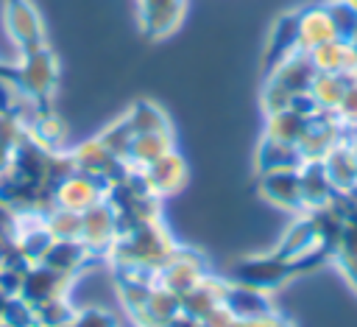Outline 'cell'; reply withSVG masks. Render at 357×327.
Here are the masks:
<instances>
[{"mask_svg": "<svg viewBox=\"0 0 357 327\" xmlns=\"http://www.w3.org/2000/svg\"><path fill=\"white\" fill-rule=\"evenodd\" d=\"M176 246L178 243L170 238L165 224L156 218V221H145L139 226L120 232L109 257L114 260V268H142V271L156 274Z\"/></svg>", "mask_w": 357, "mask_h": 327, "instance_id": "cell-1", "label": "cell"}, {"mask_svg": "<svg viewBox=\"0 0 357 327\" xmlns=\"http://www.w3.org/2000/svg\"><path fill=\"white\" fill-rule=\"evenodd\" d=\"M0 81L11 84L22 98H28L33 103H45L59 84V59L45 45L39 50L22 53L20 61H14V64L0 61Z\"/></svg>", "mask_w": 357, "mask_h": 327, "instance_id": "cell-2", "label": "cell"}, {"mask_svg": "<svg viewBox=\"0 0 357 327\" xmlns=\"http://www.w3.org/2000/svg\"><path fill=\"white\" fill-rule=\"evenodd\" d=\"M293 274H296L293 263L287 257L271 252V254H251V257L237 260L231 266V271H229V279L271 293L273 288H279L282 282H287Z\"/></svg>", "mask_w": 357, "mask_h": 327, "instance_id": "cell-3", "label": "cell"}, {"mask_svg": "<svg viewBox=\"0 0 357 327\" xmlns=\"http://www.w3.org/2000/svg\"><path fill=\"white\" fill-rule=\"evenodd\" d=\"M3 25L20 56L45 48V22L31 0H3Z\"/></svg>", "mask_w": 357, "mask_h": 327, "instance_id": "cell-4", "label": "cell"}, {"mask_svg": "<svg viewBox=\"0 0 357 327\" xmlns=\"http://www.w3.org/2000/svg\"><path fill=\"white\" fill-rule=\"evenodd\" d=\"M70 159H73V168H75V170L100 179L106 187L114 184V182H120V179H126V176L131 173L128 162L120 159V157H114V154L100 143V137L84 140L78 148L70 151Z\"/></svg>", "mask_w": 357, "mask_h": 327, "instance_id": "cell-5", "label": "cell"}, {"mask_svg": "<svg viewBox=\"0 0 357 327\" xmlns=\"http://www.w3.org/2000/svg\"><path fill=\"white\" fill-rule=\"evenodd\" d=\"M206 274L209 271H206L204 254H198L195 249H187V246H176L173 254L156 271V285H162V288H167V291L181 296Z\"/></svg>", "mask_w": 357, "mask_h": 327, "instance_id": "cell-6", "label": "cell"}, {"mask_svg": "<svg viewBox=\"0 0 357 327\" xmlns=\"http://www.w3.org/2000/svg\"><path fill=\"white\" fill-rule=\"evenodd\" d=\"M117 235H120L117 212L106 198L100 204L89 207L86 212H81V243L92 252V257L109 254Z\"/></svg>", "mask_w": 357, "mask_h": 327, "instance_id": "cell-7", "label": "cell"}, {"mask_svg": "<svg viewBox=\"0 0 357 327\" xmlns=\"http://www.w3.org/2000/svg\"><path fill=\"white\" fill-rule=\"evenodd\" d=\"M103 198H106V184L81 170H73L70 176H64L53 190V204L70 212H86Z\"/></svg>", "mask_w": 357, "mask_h": 327, "instance_id": "cell-8", "label": "cell"}, {"mask_svg": "<svg viewBox=\"0 0 357 327\" xmlns=\"http://www.w3.org/2000/svg\"><path fill=\"white\" fill-rule=\"evenodd\" d=\"M139 179H142V184L148 187V193H153L156 198L173 196V193H178V190L184 187V182H187V162H184V159L178 157V151L173 148V151L162 154L159 159H153L151 165H145V168L139 170Z\"/></svg>", "mask_w": 357, "mask_h": 327, "instance_id": "cell-9", "label": "cell"}, {"mask_svg": "<svg viewBox=\"0 0 357 327\" xmlns=\"http://www.w3.org/2000/svg\"><path fill=\"white\" fill-rule=\"evenodd\" d=\"M70 277L42 266V263H31L22 274V282H20V296L25 302H31L33 307L47 302V299H56V296H67V288H70Z\"/></svg>", "mask_w": 357, "mask_h": 327, "instance_id": "cell-10", "label": "cell"}, {"mask_svg": "<svg viewBox=\"0 0 357 327\" xmlns=\"http://www.w3.org/2000/svg\"><path fill=\"white\" fill-rule=\"evenodd\" d=\"M259 193L290 212H307L304 210V196H301V179L298 170H271V173H259Z\"/></svg>", "mask_w": 357, "mask_h": 327, "instance_id": "cell-11", "label": "cell"}, {"mask_svg": "<svg viewBox=\"0 0 357 327\" xmlns=\"http://www.w3.org/2000/svg\"><path fill=\"white\" fill-rule=\"evenodd\" d=\"M184 0H139V28L151 39H162L178 28Z\"/></svg>", "mask_w": 357, "mask_h": 327, "instance_id": "cell-12", "label": "cell"}, {"mask_svg": "<svg viewBox=\"0 0 357 327\" xmlns=\"http://www.w3.org/2000/svg\"><path fill=\"white\" fill-rule=\"evenodd\" d=\"M315 75H318V70L312 67L310 56H307L304 50H296L293 56H287L284 61H279V64L268 73V81L276 84L279 89H284V92L293 98V95L310 92Z\"/></svg>", "mask_w": 357, "mask_h": 327, "instance_id": "cell-13", "label": "cell"}, {"mask_svg": "<svg viewBox=\"0 0 357 327\" xmlns=\"http://www.w3.org/2000/svg\"><path fill=\"white\" fill-rule=\"evenodd\" d=\"M223 307H226L234 319H259V316L276 313V307H273L268 291L248 288V285H240V282H231V279H226Z\"/></svg>", "mask_w": 357, "mask_h": 327, "instance_id": "cell-14", "label": "cell"}, {"mask_svg": "<svg viewBox=\"0 0 357 327\" xmlns=\"http://www.w3.org/2000/svg\"><path fill=\"white\" fill-rule=\"evenodd\" d=\"M296 14H298V50L310 53L312 48L337 39V31L332 25L326 3L324 6H307V8L296 11Z\"/></svg>", "mask_w": 357, "mask_h": 327, "instance_id": "cell-15", "label": "cell"}, {"mask_svg": "<svg viewBox=\"0 0 357 327\" xmlns=\"http://www.w3.org/2000/svg\"><path fill=\"white\" fill-rule=\"evenodd\" d=\"M318 246H324V243L318 240V232H315V224H312L310 212H298V218L290 224V229L284 232V238L279 240V246L273 252L282 254V257H287L293 263V268H296V263L301 257L312 254Z\"/></svg>", "mask_w": 357, "mask_h": 327, "instance_id": "cell-16", "label": "cell"}, {"mask_svg": "<svg viewBox=\"0 0 357 327\" xmlns=\"http://www.w3.org/2000/svg\"><path fill=\"white\" fill-rule=\"evenodd\" d=\"M298 50V14H282L271 34H268V45H265V70L271 73L279 61H284L287 56H293Z\"/></svg>", "mask_w": 357, "mask_h": 327, "instance_id": "cell-17", "label": "cell"}, {"mask_svg": "<svg viewBox=\"0 0 357 327\" xmlns=\"http://www.w3.org/2000/svg\"><path fill=\"white\" fill-rule=\"evenodd\" d=\"M223 291H226V279H218L212 274L201 277L187 293H181V313L204 321L215 307L223 305Z\"/></svg>", "mask_w": 357, "mask_h": 327, "instance_id": "cell-18", "label": "cell"}, {"mask_svg": "<svg viewBox=\"0 0 357 327\" xmlns=\"http://www.w3.org/2000/svg\"><path fill=\"white\" fill-rule=\"evenodd\" d=\"M89 260H92V252L81 243V238H64V240H53L39 263L73 279Z\"/></svg>", "mask_w": 357, "mask_h": 327, "instance_id": "cell-19", "label": "cell"}, {"mask_svg": "<svg viewBox=\"0 0 357 327\" xmlns=\"http://www.w3.org/2000/svg\"><path fill=\"white\" fill-rule=\"evenodd\" d=\"M254 165L257 173H271V170H298L304 165V157L298 151V145L293 143H279L262 134L257 154H254Z\"/></svg>", "mask_w": 357, "mask_h": 327, "instance_id": "cell-20", "label": "cell"}, {"mask_svg": "<svg viewBox=\"0 0 357 327\" xmlns=\"http://www.w3.org/2000/svg\"><path fill=\"white\" fill-rule=\"evenodd\" d=\"M178 313H181V296L162 285H153L145 307L134 316V324L137 327H167Z\"/></svg>", "mask_w": 357, "mask_h": 327, "instance_id": "cell-21", "label": "cell"}, {"mask_svg": "<svg viewBox=\"0 0 357 327\" xmlns=\"http://www.w3.org/2000/svg\"><path fill=\"white\" fill-rule=\"evenodd\" d=\"M321 162H324L326 176L337 193H354L357 190V157H354V148L349 145V137L343 143H337Z\"/></svg>", "mask_w": 357, "mask_h": 327, "instance_id": "cell-22", "label": "cell"}, {"mask_svg": "<svg viewBox=\"0 0 357 327\" xmlns=\"http://www.w3.org/2000/svg\"><path fill=\"white\" fill-rule=\"evenodd\" d=\"M298 179H301V196H304V210L307 212L332 204V198L337 196V190L332 187V182H329L326 168H324L321 159L304 162L298 168Z\"/></svg>", "mask_w": 357, "mask_h": 327, "instance_id": "cell-23", "label": "cell"}, {"mask_svg": "<svg viewBox=\"0 0 357 327\" xmlns=\"http://www.w3.org/2000/svg\"><path fill=\"white\" fill-rule=\"evenodd\" d=\"M310 61L318 73H354L357 70V53L351 48V42L346 39H332V42H324L318 48H312L310 53Z\"/></svg>", "mask_w": 357, "mask_h": 327, "instance_id": "cell-24", "label": "cell"}, {"mask_svg": "<svg viewBox=\"0 0 357 327\" xmlns=\"http://www.w3.org/2000/svg\"><path fill=\"white\" fill-rule=\"evenodd\" d=\"M173 151V129L167 131H148V134H134L126 162L131 170H142L145 165H151L153 159H159L162 154Z\"/></svg>", "mask_w": 357, "mask_h": 327, "instance_id": "cell-25", "label": "cell"}, {"mask_svg": "<svg viewBox=\"0 0 357 327\" xmlns=\"http://www.w3.org/2000/svg\"><path fill=\"white\" fill-rule=\"evenodd\" d=\"M307 126H310L307 117H301V115L293 112V109H282V112L268 115V120H265V137L279 140V143H293V145H298V140L304 137Z\"/></svg>", "mask_w": 357, "mask_h": 327, "instance_id": "cell-26", "label": "cell"}, {"mask_svg": "<svg viewBox=\"0 0 357 327\" xmlns=\"http://www.w3.org/2000/svg\"><path fill=\"white\" fill-rule=\"evenodd\" d=\"M346 87H349V75H340V73H318V75L312 78L310 95L315 98L318 109H324V112H335L337 103L343 101Z\"/></svg>", "mask_w": 357, "mask_h": 327, "instance_id": "cell-27", "label": "cell"}, {"mask_svg": "<svg viewBox=\"0 0 357 327\" xmlns=\"http://www.w3.org/2000/svg\"><path fill=\"white\" fill-rule=\"evenodd\" d=\"M126 120H128V126H131L134 134L167 131V129H170L167 115H165L156 103H151V101H137V103H131L128 112H126Z\"/></svg>", "mask_w": 357, "mask_h": 327, "instance_id": "cell-28", "label": "cell"}, {"mask_svg": "<svg viewBox=\"0 0 357 327\" xmlns=\"http://www.w3.org/2000/svg\"><path fill=\"white\" fill-rule=\"evenodd\" d=\"M25 137V126L14 112H3L0 109V176L8 170L17 145Z\"/></svg>", "mask_w": 357, "mask_h": 327, "instance_id": "cell-29", "label": "cell"}, {"mask_svg": "<svg viewBox=\"0 0 357 327\" xmlns=\"http://www.w3.org/2000/svg\"><path fill=\"white\" fill-rule=\"evenodd\" d=\"M73 313H75V307L70 305L67 296L47 299L42 305H36V327H67Z\"/></svg>", "mask_w": 357, "mask_h": 327, "instance_id": "cell-30", "label": "cell"}, {"mask_svg": "<svg viewBox=\"0 0 357 327\" xmlns=\"http://www.w3.org/2000/svg\"><path fill=\"white\" fill-rule=\"evenodd\" d=\"M45 226L56 240L81 238V212H70V210L53 207L50 212H45Z\"/></svg>", "mask_w": 357, "mask_h": 327, "instance_id": "cell-31", "label": "cell"}, {"mask_svg": "<svg viewBox=\"0 0 357 327\" xmlns=\"http://www.w3.org/2000/svg\"><path fill=\"white\" fill-rule=\"evenodd\" d=\"M326 11L332 17V25L337 31V39H351L357 34V6L351 0H329Z\"/></svg>", "mask_w": 357, "mask_h": 327, "instance_id": "cell-32", "label": "cell"}, {"mask_svg": "<svg viewBox=\"0 0 357 327\" xmlns=\"http://www.w3.org/2000/svg\"><path fill=\"white\" fill-rule=\"evenodd\" d=\"M100 143L114 154V157H120V159H126V154H128V145H131V140H134V131H131V126H128V120H126V115H120L112 126H106L100 134Z\"/></svg>", "mask_w": 357, "mask_h": 327, "instance_id": "cell-33", "label": "cell"}, {"mask_svg": "<svg viewBox=\"0 0 357 327\" xmlns=\"http://www.w3.org/2000/svg\"><path fill=\"white\" fill-rule=\"evenodd\" d=\"M0 321L8 324V327H36V307L31 302H25L20 293H14L3 305Z\"/></svg>", "mask_w": 357, "mask_h": 327, "instance_id": "cell-34", "label": "cell"}, {"mask_svg": "<svg viewBox=\"0 0 357 327\" xmlns=\"http://www.w3.org/2000/svg\"><path fill=\"white\" fill-rule=\"evenodd\" d=\"M346 75H349V87H346L343 101L337 103L335 115L346 126V131H357V70L354 73H346Z\"/></svg>", "mask_w": 357, "mask_h": 327, "instance_id": "cell-35", "label": "cell"}, {"mask_svg": "<svg viewBox=\"0 0 357 327\" xmlns=\"http://www.w3.org/2000/svg\"><path fill=\"white\" fill-rule=\"evenodd\" d=\"M67 327H117V319L106 307H75Z\"/></svg>", "mask_w": 357, "mask_h": 327, "instance_id": "cell-36", "label": "cell"}, {"mask_svg": "<svg viewBox=\"0 0 357 327\" xmlns=\"http://www.w3.org/2000/svg\"><path fill=\"white\" fill-rule=\"evenodd\" d=\"M229 327H293V324L279 313H268L259 319H234Z\"/></svg>", "mask_w": 357, "mask_h": 327, "instance_id": "cell-37", "label": "cell"}, {"mask_svg": "<svg viewBox=\"0 0 357 327\" xmlns=\"http://www.w3.org/2000/svg\"><path fill=\"white\" fill-rule=\"evenodd\" d=\"M332 260H337V266L343 268V274L349 277L351 288L357 291V254H335Z\"/></svg>", "mask_w": 357, "mask_h": 327, "instance_id": "cell-38", "label": "cell"}, {"mask_svg": "<svg viewBox=\"0 0 357 327\" xmlns=\"http://www.w3.org/2000/svg\"><path fill=\"white\" fill-rule=\"evenodd\" d=\"M167 327H204V324H201V319H192V316H187V313H178Z\"/></svg>", "mask_w": 357, "mask_h": 327, "instance_id": "cell-39", "label": "cell"}, {"mask_svg": "<svg viewBox=\"0 0 357 327\" xmlns=\"http://www.w3.org/2000/svg\"><path fill=\"white\" fill-rule=\"evenodd\" d=\"M349 42H351V48H354V53H357V34H354V36H351Z\"/></svg>", "mask_w": 357, "mask_h": 327, "instance_id": "cell-40", "label": "cell"}, {"mask_svg": "<svg viewBox=\"0 0 357 327\" xmlns=\"http://www.w3.org/2000/svg\"><path fill=\"white\" fill-rule=\"evenodd\" d=\"M0 327H8V324H3V321H0Z\"/></svg>", "mask_w": 357, "mask_h": 327, "instance_id": "cell-41", "label": "cell"}]
</instances>
